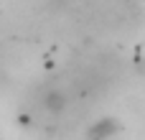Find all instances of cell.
I'll return each instance as SVG.
<instances>
[{
	"label": "cell",
	"mask_w": 145,
	"mask_h": 140,
	"mask_svg": "<svg viewBox=\"0 0 145 140\" xmlns=\"http://www.w3.org/2000/svg\"><path fill=\"white\" fill-rule=\"evenodd\" d=\"M120 130H122L120 120H115V117H99L97 122H92L87 128V140H112Z\"/></svg>",
	"instance_id": "1"
},
{
	"label": "cell",
	"mask_w": 145,
	"mask_h": 140,
	"mask_svg": "<svg viewBox=\"0 0 145 140\" xmlns=\"http://www.w3.org/2000/svg\"><path fill=\"white\" fill-rule=\"evenodd\" d=\"M66 105H69V99H66V94L59 92V89H54V92H48V94L43 97V107H46L51 115H61V112L66 110Z\"/></svg>",
	"instance_id": "2"
}]
</instances>
